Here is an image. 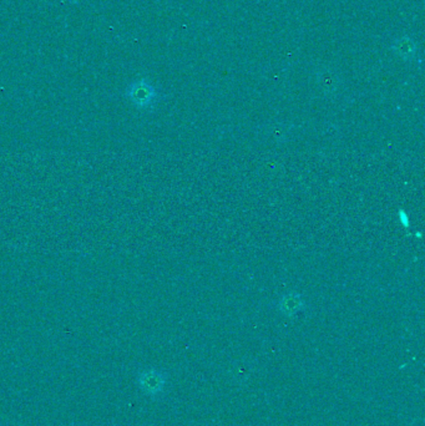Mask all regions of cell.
<instances>
[{
    "label": "cell",
    "mask_w": 425,
    "mask_h": 426,
    "mask_svg": "<svg viewBox=\"0 0 425 426\" xmlns=\"http://www.w3.org/2000/svg\"><path fill=\"white\" fill-rule=\"evenodd\" d=\"M126 96L136 108H147L156 103L159 94L156 89L152 87V84L145 79H140L129 85L126 90Z\"/></svg>",
    "instance_id": "6da1fadb"
},
{
    "label": "cell",
    "mask_w": 425,
    "mask_h": 426,
    "mask_svg": "<svg viewBox=\"0 0 425 426\" xmlns=\"http://www.w3.org/2000/svg\"><path fill=\"white\" fill-rule=\"evenodd\" d=\"M393 50L404 60H412L417 54V46H415L414 42L412 39L405 38V37L395 40Z\"/></svg>",
    "instance_id": "7a4b0ae2"
},
{
    "label": "cell",
    "mask_w": 425,
    "mask_h": 426,
    "mask_svg": "<svg viewBox=\"0 0 425 426\" xmlns=\"http://www.w3.org/2000/svg\"><path fill=\"white\" fill-rule=\"evenodd\" d=\"M302 307H303V301L296 293L285 296L280 302V309L285 315H295L301 311Z\"/></svg>",
    "instance_id": "3957f363"
},
{
    "label": "cell",
    "mask_w": 425,
    "mask_h": 426,
    "mask_svg": "<svg viewBox=\"0 0 425 426\" xmlns=\"http://www.w3.org/2000/svg\"><path fill=\"white\" fill-rule=\"evenodd\" d=\"M318 81H319V85L322 87L323 90L327 94H332L338 87V79H337V76H335L333 71H321L318 74Z\"/></svg>",
    "instance_id": "277c9868"
},
{
    "label": "cell",
    "mask_w": 425,
    "mask_h": 426,
    "mask_svg": "<svg viewBox=\"0 0 425 426\" xmlns=\"http://www.w3.org/2000/svg\"><path fill=\"white\" fill-rule=\"evenodd\" d=\"M285 135H287V130L283 129V127H271L269 130V136L272 139V140L276 141V142H278V141H282L285 139Z\"/></svg>",
    "instance_id": "5b68a950"
}]
</instances>
